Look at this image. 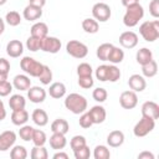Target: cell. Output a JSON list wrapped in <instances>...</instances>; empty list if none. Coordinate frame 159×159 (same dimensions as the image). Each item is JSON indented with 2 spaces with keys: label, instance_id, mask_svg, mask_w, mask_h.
I'll use <instances>...</instances> for the list:
<instances>
[{
  "label": "cell",
  "instance_id": "6da1fadb",
  "mask_svg": "<svg viewBox=\"0 0 159 159\" xmlns=\"http://www.w3.org/2000/svg\"><path fill=\"white\" fill-rule=\"evenodd\" d=\"M87 99L80 93H70L65 98V107L73 114H81L87 111Z\"/></svg>",
  "mask_w": 159,
  "mask_h": 159
},
{
  "label": "cell",
  "instance_id": "7a4b0ae2",
  "mask_svg": "<svg viewBox=\"0 0 159 159\" xmlns=\"http://www.w3.org/2000/svg\"><path fill=\"white\" fill-rule=\"evenodd\" d=\"M125 14L123 16V24L127 27H134L139 24V21L143 19L144 16V9L143 6L138 2L134 5H130L128 7H125Z\"/></svg>",
  "mask_w": 159,
  "mask_h": 159
},
{
  "label": "cell",
  "instance_id": "3957f363",
  "mask_svg": "<svg viewBox=\"0 0 159 159\" xmlns=\"http://www.w3.org/2000/svg\"><path fill=\"white\" fill-rule=\"evenodd\" d=\"M139 34L147 42H154L159 37V21H144L139 26Z\"/></svg>",
  "mask_w": 159,
  "mask_h": 159
},
{
  "label": "cell",
  "instance_id": "277c9868",
  "mask_svg": "<svg viewBox=\"0 0 159 159\" xmlns=\"http://www.w3.org/2000/svg\"><path fill=\"white\" fill-rule=\"evenodd\" d=\"M20 67L21 70L30 77H39V75L41 73L43 65L39 61H36L34 57L30 56H24L20 60Z\"/></svg>",
  "mask_w": 159,
  "mask_h": 159
},
{
  "label": "cell",
  "instance_id": "5b68a950",
  "mask_svg": "<svg viewBox=\"0 0 159 159\" xmlns=\"http://www.w3.org/2000/svg\"><path fill=\"white\" fill-rule=\"evenodd\" d=\"M155 127V120L152 119V118H147V117H143L135 123L134 128H133V134L137 137V138H143L145 135H148Z\"/></svg>",
  "mask_w": 159,
  "mask_h": 159
},
{
  "label": "cell",
  "instance_id": "8992f818",
  "mask_svg": "<svg viewBox=\"0 0 159 159\" xmlns=\"http://www.w3.org/2000/svg\"><path fill=\"white\" fill-rule=\"evenodd\" d=\"M66 51L70 56L75 58H84L88 55V47L81 41L77 40H70L66 43Z\"/></svg>",
  "mask_w": 159,
  "mask_h": 159
},
{
  "label": "cell",
  "instance_id": "52a82bcc",
  "mask_svg": "<svg viewBox=\"0 0 159 159\" xmlns=\"http://www.w3.org/2000/svg\"><path fill=\"white\" fill-rule=\"evenodd\" d=\"M111 15H112V10H111V6L106 2H96L93 6H92V16L96 21L98 22H106L111 19Z\"/></svg>",
  "mask_w": 159,
  "mask_h": 159
},
{
  "label": "cell",
  "instance_id": "ba28073f",
  "mask_svg": "<svg viewBox=\"0 0 159 159\" xmlns=\"http://www.w3.org/2000/svg\"><path fill=\"white\" fill-rule=\"evenodd\" d=\"M61 40L55 36H46L41 40V50L47 53H57L61 50Z\"/></svg>",
  "mask_w": 159,
  "mask_h": 159
},
{
  "label": "cell",
  "instance_id": "9c48e42d",
  "mask_svg": "<svg viewBox=\"0 0 159 159\" xmlns=\"http://www.w3.org/2000/svg\"><path fill=\"white\" fill-rule=\"evenodd\" d=\"M119 104L124 109H133L138 104V96L134 91H124L119 96Z\"/></svg>",
  "mask_w": 159,
  "mask_h": 159
},
{
  "label": "cell",
  "instance_id": "30bf717a",
  "mask_svg": "<svg viewBox=\"0 0 159 159\" xmlns=\"http://www.w3.org/2000/svg\"><path fill=\"white\" fill-rule=\"evenodd\" d=\"M16 133L12 130H4L0 133V152H6L15 145Z\"/></svg>",
  "mask_w": 159,
  "mask_h": 159
},
{
  "label": "cell",
  "instance_id": "8fae6325",
  "mask_svg": "<svg viewBox=\"0 0 159 159\" xmlns=\"http://www.w3.org/2000/svg\"><path fill=\"white\" fill-rule=\"evenodd\" d=\"M119 43L124 48H134L138 45V35L134 31H124L119 36Z\"/></svg>",
  "mask_w": 159,
  "mask_h": 159
},
{
  "label": "cell",
  "instance_id": "7c38bea8",
  "mask_svg": "<svg viewBox=\"0 0 159 159\" xmlns=\"http://www.w3.org/2000/svg\"><path fill=\"white\" fill-rule=\"evenodd\" d=\"M142 116L157 120L159 118V104L153 101H147L142 104Z\"/></svg>",
  "mask_w": 159,
  "mask_h": 159
},
{
  "label": "cell",
  "instance_id": "4fadbf2b",
  "mask_svg": "<svg viewBox=\"0 0 159 159\" xmlns=\"http://www.w3.org/2000/svg\"><path fill=\"white\" fill-rule=\"evenodd\" d=\"M47 92L40 86H31L27 89V98L32 103H42L46 99Z\"/></svg>",
  "mask_w": 159,
  "mask_h": 159
},
{
  "label": "cell",
  "instance_id": "5bb4252c",
  "mask_svg": "<svg viewBox=\"0 0 159 159\" xmlns=\"http://www.w3.org/2000/svg\"><path fill=\"white\" fill-rule=\"evenodd\" d=\"M88 114H89V117H91L93 124H101V123H103V122L106 120V118H107V112H106L104 107H103V106H99V104L93 106V107L88 111Z\"/></svg>",
  "mask_w": 159,
  "mask_h": 159
},
{
  "label": "cell",
  "instance_id": "9a60e30c",
  "mask_svg": "<svg viewBox=\"0 0 159 159\" xmlns=\"http://www.w3.org/2000/svg\"><path fill=\"white\" fill-rule=\"evenodd\" d=\"M128 86L132 91L134 92H143L147 87V82H145V77H143L142 75L134 73L129 77L128 80Z\"/></svg>",
  "mask_w": 159,
  "mask_h": 159
},
{
  "label": "cell",
  "instance_id": "2e32d148",
  "mask_svg": "<svg viewBox=\"0 0 159 159\" xmlns=\"http://www.w3.org/2000/svg\"><path fill=\"white\" fill-rule=\"evenodd\" d=\"M6 53L12 57L17 58L24 53V43L20 40H11L6 45Z\"/></svg>",
  "mask_w": 159,
  "mask_h": 159
},
{
  "label": "cell",
  "instance_id": "e0dca14e",
  "mask_svg": "<svg viewBox=\"0 0 159 159\" xmlns=\"http://www.w3.org/2000/svg\"><path fill=\"white\" fill-rule=\"evenodd\" d=\"M22 16L27 21H36L42 16V7L29 4L27 6H25V9L22 11Z\"/></svg>",
  "mask_w": 159,
  "mask_h": 159
},
{
  "label": "cell",
  "instance_id": "ac0fdd59",
  "mask_svg": "<svg viewBox=\"0 0 159 159\" xmlns=\"http://www.w3.org/2000/svg\"><path fill=\"white\" fill-rule=\"evenodd\" d=\"M12 87L19 91H27L31 87V80L27 75H16L12 78Z\"/></svg>",
  "mask_w": 159,
  "mask_h": 159
},
{
  "label": "cell",
  "instance_id": "d6986e66",
  "mask_svg": "<svg viewBox=\"0 0 159 159\" xmlns=\"http://www.w3.org/2000/svg\"><path fill=\"white\" fill-rule=\"evenodd\" d=\"M30 34H31V36L42 40L43 37H46V36L48 35V27H47V25H46L45 22L37 21V22H35V24L31 26Z\"/></svg>",
  "mask_w": 159,
  "mask_h": 159
},
{
  "label": "cell",
  "instance_id": "ffe728a7",
  "mask_svg": "<svg viewBox=\"0 0 159 159\" xmlns=\"http://www.w3.org/2000/svg\"><path fill=\"white\" fill-rule=\"evenodd\" d=\"M124 143V133L122 130H112L107 135V144L112 148H118Z\"/></svg>",
  "mask_w": 159,
  "mask_h": 159
},
{
  "label": "cell",
  "instance_id": "44dd1931",
  "mask_svg": "<svg viewBox=\"0 0 159 159\" xmlns=\"http://www.w3.org/2000/svg\"><path fill=\"white\" fill-rule=\"evenodd\" d=\"M48 142H50V147L55 150H62L67 144V139L65 134H61V133H52Z\"/></svg>",
  "mask_w": 159,
  "mask_h": 159
},
{
  "label": "cell",
  "instance_id": "7402d4cb",
  "mask_svg": "<svg viewBox=\"0 0 159 159\" xmlns=\"http://www.w3.org/2000/svg\"><path fill=\"white\" fill-rule=\"evenodd\" d=\"M29 120V112L24 108L20 111H12L11 113V122L14 125L21 127L24 124H26V122Z\"/></svg>",
  "mask_w": 159,
  "mask_h": 159
},
{
  "label": "cell",
  "instance_id": "603a6c76",
  "mask_svg": "<svg viewBox=\"0 0 159 159\" xmlns=\"http://www.w3.org/2000/svg\"><path fill=\"white\" fill-rule=\"evenodd\" d=\"M48 94L55 99H60L66 94V86L62 82H53L50 84Z\"/></svg>",
  "mask_w": 159,
  "mask_h": 159
},
{
  "label": "cell",
  "instance_id": "cb8c5ba5",
  "mask_svg": "<svg viewBox=\"0 0 159 159\" xmlns=\"http://www.w3.org/2000/svg\"><path fill=\"white\" fill-rule=\"evenodd\" d=\"M31 119H32V122H34L36 125H39V127H45V125L48 123V116H47V113H46L43 109H41V108L34 109V112H32V114H31Z\"/></svg>",
  "mask_w": 159,
  "mask_h": 159
},
{
  "label": "cell",
  "instance_id": "d4e9b609",
  "mask_svg": "<svg viewBox=\"0 0 159 159\" xmlns=\"http://www.w3.org/2000/svg\"><path fill=\"white\" fill-rule=\"evenodd\" d=\"M68 130H70V124L63 118H57L51 123V132L52 133H61V134L66 135Z\"/></svg>",
  "mask_w": 159,
  "mask_h": 159
},
{
  "label": "cell",
  "instance_id": "484cf974",
  "mask_svg": "<svg viewBox=\"0 0 159 159\" xmlns=\"http://www.w3.org/2000/svg\"><path fill=\"white\" fill-rule=\"evenodd\" d=\"M135 60L140 66H143V65H145V63H148L149 61L153 60V52L147 47H142L137 51Z\"/></svg>",
  "mask_w": 159,
  "mask_h": 159
},
{
  "label": "cell",
  "instance_id": "4316f807",
  "mask_svg": "<svg viewBox=\"0 0 159 159\" xmlns=\"http://www.w3.org/2000/svg\"><path fill=\"white\" fill-rule=\"evenodd\" d=\"M9 106L11 108V111H20L24 109L26 106V99L24 96L21 94H12L9 99Z\"/></svg>",
  "mask_w": 159,
  "mask_h": 159
},
{
  "label": "cell",
  "instance_id": "83f0119b",
  "mask_svg": "<svg viewBox=\"0 0 159 159\" xmlns=\"http://www.w3.org/2000/svg\"><path fill=\"white\" fill-rule=\"evenodd\" d=\"M82 29L87 34H97L99 30V22L96 21L93 17H87L82 21Z\"/></svg>",
  "mask_w": 159,
  "mask_h": 159
},
{
  "label": "cell",
  "instance_id": "f1b7e54d",
  "mask_svg": "<svg viewBox=\"0 0 159 159\" xmlns=\"http://www.w3.org/2000/svg\"><path fill=\"white\" fill-rule=\"evenodd\" d=\"M142 76L143 77H147V78H152V77H154L157 73H158V63L154 61V60H152V61H149L148 63H145V65H143L142 66Z\"/></svg>",
  "mask_w": 159,
  "mask_h": 159
},
{
  "label": "cell",
  "instance_id": "f546056e",
  "mask_svg": "<svg viewBox=\"0 0 159 159\" xmlns=\"http://www.w3.org/2000/svg\"><path fill=\"white\" fill-rule=\"evenodd\" d=\"M123 60H124V51L119 47L113 46V48L111 50V52L108 55L107 61H109L112 65H117V63H120Z\"/></svg>",
  "mask_w": 159,
  "mask_h": 159
},
{
  "label": "cell",
  "instance_id": "4dcf8cb0",
  "mask_svg": "<svg viewBox=\"0 0 159 159\" xmlns=\"http://www.w3.org/2000/svg\"><path fill=\"white\" fill-rule=\"evenodd\" d=\"M113 46H114V45L108 43V42L99 45V46L97 47V50H96V55H97V57H98L101 61H107L108 55H109L111 50L113 48Z\"/></svg>",
  "mask_w": 159,
  "mask_h": 159
},
{
  "label": "cell",
  "instance_id": "1f68e13d",
  "mask_svg": "<svg viewBox=\"0 0 159 159\" xmlns=\"http://www.w3.org/2000/svg\"><path fill=\"white\" fill-rule=\"evenodd\" d=\"M31 142L34 143V145H37V147L45 145V144H46V142H47L46 133H45L43 130H41V129H34Z\"/></svg>",
  "mask_w": 159,
  "mask_h": 159
},
{
  "label": "cell",
  "instance_id": "d6a6232c",
  "mask_svg": "<svg viewBox=\"0 0 159 159\" xmlns=\"http://www.w3.org/2000/svg\"><path fill=\"white\" fill-rule=\"evenodd\" d=\"M11 159H26L27 158V150L24 145H14L10 150Z\"/></svg>",
  "mask_w": 159,
  "mask_h": 159
},
{
  "label": "cell",
  "instance_id": "836d02e7",
  "mask_svg": "<svg viewBox=\"0 0 159 159\" xmlns=\"http://www.w3.org/2000/svg\"><path fill=\"white\" fill-rule=\"evenodd\" d=\"M30 157L32 159H47L48 158V152L45 148V145H41V147L34 145V148L31 149Z\"/></svg>",
  "mask_w": 159,
  "mask_h": 159
},
{
  "label": "cell",
  "instance_id": "e575fe53",
  "mask_svg": "<svg viewBox=\"0 0 159 159\" xmlns=\"http://www.w3.org/2000/svg\"><path fill=\"white\" fill-rule=\"evenodd\" d=\"M5 21L10 26H19L21 24V15L17 11H15V10L9 11L5 15Z\"/></svg>",
  "mask_w": 159,
  "mask_h": 159
},
{
  "label": "cell",
  "instance_id": "d590c367",
  "mask_svg": "<svg viewBox=\"0 0 159 159\" xmlns=\"http://www.w3.org/2000/svg\"><path fill=\"white\" fill-rule=\"evenodd\" d=\"M37 78L42 84H45V86L50 84L51 81H52V71H51V68L48 66L43 65V68H42V71H41V73L39 75Z\"/></svg>",
  "mask_w": 159,
  "mask_h": 159
},
{
  "label": "cell",
  "instance_id": "8d00e7d4",
  "mask_svg": "<svg viewBox=\"0 0 159 159\" xmlns=\"http://www.w3.org/2000/svg\"><path fill=\"white\" fill-rule=\"evenodd\" d=\"M111 152L106 145H97L93 150V158L94 159H109Z\"/></svg>",
  "mask_w": 159,
  "mask_h": 159
},
{
  "label": "cell",
  "instance_id": "74e56055",
  "mask_svg": "<svg viewBox=\"0 0 159 159\" xmlns=\"http://www.w3.org/2000/svg\"><path fill=\"white\" fill-rule=\"evenodd\" d=\"M34 129H35L34 127L27 125V124L21 125V127H20V129H19V135H20V138H21L22 140H25V142H30V140H31V138H32Z\"/></svg>",
  "mask_w": 159,
  "mask_h": 159
},
{
  "label": "cell",
  "instance_id": "f35d334b",
  "mask_svg": "<svg viewBox=\"0 0 159 159\" xmlns=\"http://www.w3.org/2000/svg\"><path fill=\"white\" fill-rule=\"evenodd\" d=\"M92 97H93V99H94L96 102L103 103V102H106V99H107V97H108V92H107L106 88H103V87H97V88L93 89Z\"/></svg>",
  "mask_w": 159,
  "mask_h": 159
},
{
  "label": "cell",
  "instance_id": "ab89813d",
  "mask_svg": "<svg viewBox=\"0 0 159 159\" xmlns=\"http://www.w3.org/2000/svg\"><path fill=\"white\" fill-rule=\"evenodd\" d=\"M122 73L120 70L116 66V65H108V76H107V81L109 82H117L120 78Z\"/></svg>",
  "mask_w": 159,
  "mask_h": 159
},
{
  "label": "cell",
  "instance_id": "60d3db41",
  "mask_svg": "<svg viewBox=\"0 0 159 159\" xmlns=\"http://www.w3.org/2000/svg\"><path fill=\"white\" fill-rule=\"evenodd\" d=\"M26 47L27 50H30L31 52H36L39 50H41V40L36 39L34 36H29V39L26 40Z\"/></svg>",
  "mask_w": 159,
  "mask_h": 159
},
{
  "label": "cell",
  "instance_id": "b9f144b4",
  "mask_svg": "<svg viewBox=\"0 0 159 159\" xmlns=\"http://www.w3.org/2000/svg\"><path fill=\"white\" fill-rule=\"evenodd\" d=\"M93 73V68L89 63L87 62H82L77 66V76L78 77H83V76H92Z\"/></svg>",
  "mask_w": 159,
  "mask_h": 159
},
{
  "label": "cell",
  "instance_id": "7bdbcfd3",
  "mask_svg": "<svg viewBox=\"0 0 159 159\" xmlns=\"http://www.w3.org/2000/svg\"><path fill=\"white\" fill-rule=\"evenodd\" d=\"M94 76L98 81L101 82H107V76H108V65H101L96 68Z\"/></svg>",
  "mask_w": 159,
  "mask_h": 159
},
{
  "label": "cell",
  "instance_id": "ee69618b",
  "mask_svg": "<svg viewBox=\"0 0 159 159\" xmlns=\"http://www.w3.org/2000/svg\"><path fill=\"white\" fill-rule=\"evenodd\" d=\"M86 144H87V142H86V138L83 135H73L70 140V147L72 150H76V149L81 148Z\"/></svg>",
  "mask_w": 159,
  "mask_h": 159
},
{
  "label": "cell",
  "instance_id": "f6af8a7d",
  "mask_svg": "<svg viewBox=\"0 0 159 159\" xmlns=\"http://www.w3.org/2000/svg\"><path fill=\"white\" fill-rule=\"evenodd\" d=\"M73 155L76 159H88L91 157V150H89V147L86 144L76 150H73Z\"/></svg>",
  "mask_w": 159,
  "mask_h": 159
},
{
  "label": "cell",
  "instance_id": "bcb514c9",
  "mask_svg": "<svg viewBox=\"0 0 159 159\" xmlns=\"http://www.w3.org/2000/svg\"><path fill=\"white\" fill-rule=\"evenodd\" d=\"M94 84V80L92 76H83V77H78V86L83 89H89L92 88Z\"/></svg>",
  "mask_w": 159,
  "mask_h": 159
},
{
  "label": "cell",
  "instance_id": "7dc6e473",
  "mask_svg": "<svg viewBox=\"0 0 159 159\" xmlns=\"http://www.w3.org/2000/svg\"><path fill=\"white\" fill-rule=\"evenodd\" d=\"M78 123H80V125H81L82 128H84V129H87V128H89V127L93 125L92 119H91L88 112H83V113H81L80 119H78Z\"/></svg>",
  "mask_w": 159,
  "mask_h": 159
},
{
  "label": "cell",
  "instance_id": "c3c4849f",
  "mask_svg": "<svg viewBox=\"0 0 159 159\" xmlns=\"http://www.w3.org/2000/svg\"><path fill=\"white\" fill-rule=\"evenodd\" d=\"M12 83H10L9 81H5L2 83H0V97H7L11 91H12Z\"/></svg>",
  "mask_w": 159,
  "mask_h": 159
},
{
  "label": "cell",
  "instance_id": "681fc988",
  "mask_svg": "<svg viewBox=\"0 0 159 159\" xmlns=\"http://www.w3.org/2000/svg\"><path fill=\"white\" fill-rule=\"evenodd\" d=\"M149 12L153 17H159V0H152L149 2Z\"/></svg>",
  "mask_w": 159,
  "mask_h": 159
},
{
  "label": "cell",
  "instance_id": "f907efd6",
  "mask_svg": "<svg viewBox=\"0 0 159 159\" xmlns=\"http://www.w3.org/2000/svg\"><path fill=\"white\" fill-rule=\"evenodd\" d=\"M9 72H10V62L6 58L0 57V73L9 75Z\"/></svg>",
  "mask_w": 159,
  "mask_h": 159
},
{
  "label": "cell",
  "instance_id": "816d5d0a",
  "mask_svg": "<svg viewBox=\"0 0 159 159\" xmlns=\"http://www.w3.org/2000/svg\"><path fill=\"white\" fill-rule=\"evenodd\" d=\"M138 159H154V154L150 152H142L138 154Z\"/></svg>",
  "mask_w": 159,
  "mask_h": 159
},
{
  "label": "cell",
  "instance_id": "f5cc1de1",
  "mask_svg": "<svg viewBox=\"0 0 159 159\" xmlns=\"http://www.w3.org/2000/svg\"><path fill=\"white\" fill-rule=\"evenodd\" d=\"M6 118V109H5V104L4 102L0 99V122L4 120Z\"/></svg>",
  "mask_w": 159,
  "mask_h": 159
},
{
  "label": "cell",
  "instance_id": "db71d44e",
  "mask_svg": "<svg viewBox=\"0 0 159 159\" xmlns=\"http://www.w3.org/2000/svg\"><path fill=\"white\" fill-rule=\"evenodd\" d=\"M52 158H53V159H68V154L60 150V152L55 153V154L52 155Z\"/></svg>",
  "mask_w": 159,
  "mask_h": 159
},
{
  "label": "cell",
  "instance_id": "11a10c76",
  "mask_svg": "<svg viewBox=\"0 0 159 159\" xmlns=\"http://www.w3.org/2000/svg\"><path fill=\"white\" fill-rule=\"evenodd\" d=\"M29 4L39 6V7H43L46 5V0H29Z\"/></svg>",
  "mask_w": 159,
  "mask_h": 159
},
{
  "label": "cell",
  "instance_id": "9f6ffc18",
  "mask_svg": "<svg viewBox=\"0 0 159 159\" xmlns=\"http://www.w3.org/2000/svg\"><path fill=\"white\" fill-rule=\"evenodd\" d=\"M120 1H122V5L124 7H128L130 5H134V4H138L139 2V0H120Z\"/></svg>",
  "mask_w": 159,
  "mask_h": 159
},
{
  "label": "cell",
  "instance_id": "6f0895ef",
  "mask_svg": "<svg viewBox=\"0 0 159 159\" xmlns=\"http://www.w3.org/2000/svg\"><path fill=\"white\" fill-rule=\"evenodd\" d=\"M4 30H5V21H4V19L0 16V35L4 32Z\"/></svg>",
  "mask_w": 159,
  "mask_h": 159
},
{
  "label": "cell",
  "instance_id": "680465c9",
  "mask_svg": "<svg viewBox=\"0 0 159 159\" xmlns=\"http://www.w3.org/2000/svg\"><path fill=\"white\" fill-rule=\"evenodd\" d=\"M5 81H7V75L0 73V83H2V82H5Z\"/></svg>",
  "mask_w": 159,
  "mask_h": 159
},
{
  "label": "cell",
  "instance_id": "91938a15",
  "mask_svg": "<svg viewBox=\"0 0 159 159\" xmlns=\"http://www.w3.org/2000/svg\"><path fill=\"white\" fill-rule=\"evenodd\" d=\"M6 1H7V0H0V6L5 5V4H6Z\"/></svg>",
  "mask_w": 159,
  "mask_h": 159
}]
</instances>
